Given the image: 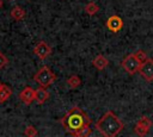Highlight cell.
<instances>
[{
  "instance_id": "cell-1",
  "label": "cell",
  "mask_w": 153,
  "mask_h": 137,
  "mask_svg": "<svg viewBox=\"0 0 153 137\" xmlns=\"http://www.w3.org/2000/svg\"><path fill=\"white\" fill-rule=\"evenodd\" d=\"M59 123L69 135H72L82 126L90 125L92 120L79 106H72L66 112V114L59 119Z\"/></svg>"
},
{
  "instance_id": "cell-2",
  "label": "cell",
  "mask_w": 153,
  "mask_h": 137,
  "mask_svg": "<svg viewBox=\"0 0 153 137\" xmlns=\"http://www.w3.org/2000/svg\"><path fill=\"white\" fill-rule=\"evenodd\" d=\"M123 122L112 111H106L96 122V129L104 137H115L123 130Z\"/></svg>"
},
{
  "instance_id": "cell-3",
  "label": "cell",
  "mask_w": 153,
  "mask_h": 137,
  "mask_svg": "<svg viewBox=\"0 0 153 137\" xmlns=\"http://www.w3.org/2000/svg\"><path fill=\"white\" fill-rule=\"evenodd\" d=\"M33 81L36 83H38L42 87L48 88L49 86H51L55 80H56V75L51 71V69L48 66H43L38 69V71H36V74L33 75Z\"/></svg>"
},
{
  "instance_id": "cell-4",
  "label": "cell",
  "mask_w": 153,
  "mask_h": 137,
  "mask_svg": "<svg viewBox=\"0 0 153 137\" xmlns=\"http://www.w3.org/2000/svg\"><path fill=\"white\" fill-rule=\"evenodd\" d=\"M140 64H141V62L135 57L134 54L127 55V56L122 60V62H121L122 68H123L129 75H134L135 73H137V71H139V68H140Z\"/></svg>"
},
{
  "instance_id": "cell-5",
  "label": "cell",
  "mask_w": 153,
  "mask_h": 137,
  "mask_svg": "<svg viewBox=\"0 0 153 137\" xmlns=\"http://www.w3.org/2000/svg\"><path fill=\"white\" fill-rule=\"evenodd\" d=\"M139 73H140V75H141L147 82L153 81V60L147 57V58L140 64Z\"/></svg>"
},
{
  "instance_id": "cell-6",
  "label": "cell",
  "mask_w": 153,
  "mask_h": 137,
  "mask_svg": "<svg viewBox=\"0 0 153 137\" xmlns=\"http://www.w3.org/2000/svg\"><path fill=\"white\" fill-rule=\"evenodd\" d=\"M151 126H152V120H151L148 117L142 116V117L136 122L135 127H134V131H135V133H136L137 136H145V135L149 131Z\"/></svg>"
},
{
  "instance_id": "cell-7",
  "label": "cell",
  "mask_w": 153,
  "mask_h": 137,
  "mask_svg": "<svg viewBox=\"0 0 153 137\" xmlns=\"http://www.w3.org/2000/svg\"><path fill=\"white\" fill-rule=\"evenodd\" d=\"M33 54L39 60H45L51 54V46L45 41H39L33 48Z\"/></svg>"
},
{
  "instance_id": "cell-8",
  "label": "cell",
  "mask_w": 153,
  "mask_h": 137,
  "mask_svg": "<svg viewBox=\"0 0 153 137\" xmlns=\"http://www.w3.org/2000/svg\"><path fill=\"white\" fill-rule=\"evenodd\" d=\"M105 25H106V27H108L111 32L117 33V32L123 27V20H122L121 17L114 14V15H110V17L108 18Z\"/></svg>"
},
{
  "instance_id": "cell-9",
  "label": "cell",
  "mask_w": 153,
  "mask_h": 137,
  "mask_svg": "<svg viewBox=\"0 0 153 137\" xmlns=\"http://www.w3.org/2000/svg\"><path fill=\"white\" fill-rule=\"evenodd\" d=\"M19 99L25 105H30L32 101H35V89L30 86L24 87L19 93Z\"/></svg>"
},
{
  "instance_id": "cell-10",
  "label": "cell",
  "mask_w": 153,
  "mask_h": 137,
  "mask_svg": "<svg viewBox=\"0 0 153 137\" xmlns=\"http://www.w3.org/2000/svg\"><path fill=\"white\" fill-rule=\"evenodd\" d=\"M49 98V92L45 87L39 86L37 89H35V101L38 105H43Z\"/></svg>"
},
{
  "instance_id": "cell-11",
  "label": "cell",
  "mask_w": 153,
  "mask_h": 137,
  "mask_svg": "<svg viewBox=\"0 0 153 137\" xmlns=\"http://www.w3.org/2000/svg\"><path fill=\"white\" fill-rule=\"evenodd\" d=\"M108 64H109V60H108L104 55H102V54L97 55V56L92 60V66H93L96 69H98V70L105 69V68L108 67Z\"/></svg>"
},
{
  "instance_id": "cell-12",
  "label": "cell",
  "mask_w": 153,
  "mask_h": 137,
  "mask_svg": "<svg viewBox=\"0 0 153 137\" xmlns=\"http://www.w3.org/2000/svg\"><path fill=\"white\" fill-rule=\"evenodd\" d=\"M10 15H11L12 19H14L16 21H19V20H23V19H24V17H25V11H24L23 7L16 5V6L11 10Z\"/></svg>"
},
{
  "instance_id": "cell-13",
  "label": "cell",
  "mask_w": 153,
  "mask_h": 137,
  "mask_svg": "<svg viewBox=\"0 0 153 137\" xmlns=\"http://www.w3.org/2000/svg\"><path fill=\"white\" fill-rule=\"evenodd\" d=\"M11 94H12V89L7 85H4L2 83V86L0 88V104L5 102L11 96Z\"/></svg>"
},
{
  "instance_id": "cell-14",
  "label": "cell",
  "mask_w": 153,
  "mask_h": 137,
  "mask_svg": "<svg viewBox=\"0 0 153 137\" xmlns=\"http://www.w3.org/2000/svg\"><path fill=\"white\" fill-rule=\"evenodd\" d=\"M84 11H85L88 15H94V14L99 11V6H98L94 1H90V2H87V4L85 5Z\"/></svg>"
},
{
  "instance_id": "cell-15",
  "label": "cell",
  "mask_w": 153,
  "mask_h": 137,
  "mask_svg": "<svg viewBox=\"0 0 153 137\" xmlns=\"http://www.w3.org/2000/svg\"><path fill=\"white\" fill-rule=\"evenodd\" d=\"M91 132H92V130H91L90 125H85L81 129H79L76 132L72 133L71 136H74V137H87V136L91 135Z\"/></svg>"
},
{
  "instance_id": "cell-16",
  "label": "cell",
  "mask_w": 153,
  "mask_h": 137,
  "mask_svg": "<svg viewBox=\"0 0 153 137\" xmlns=\"http://www.w3.org/2000/svg\"><path fill=\"white\" fill-rule=\"evenodd\" d=\"M67 85L71 88H76V87H79L81 85V79L78 75H71L67 79Z\"/></svg>"
},
{
  "instance_id": "cell-17",
  "label": "cell",
  "mask_w": 153,
  "mask_h": 137,
  "mask_svg": "<svg viewBox=\"0 0 153 137\" xmlns=\"http://www.w3.org/2000/svg\"><path fill=\"white\" fill-rule=\"evenodd\" d=\"M24 135L26 137H35V136H37V129L33 125H27L24 130Z\"/></svg>"
},
{
  "instance_id": "cell-18",
  "label": "cell",
  "mask_w": 153,
  "mask_h": 137,
  "mask_svg": "<svg viewBox=\"0 0 153 137\" xmlns=\"http://www.w3.org/2000/svg\"><path fill=\"white\" fill-rule=\"evenodd\" d=\"M133 54L135 55V57H136L141 63L147 58V55H146V52H145L143 50H136V51H135V52H133Z\"/></svg>"
},
{
  "instance_id": "cell-19",
  "label": "cell",
  "mask_w": 153,
  "mask_h": 137,
  "mask_svg": "<svg viewBox=\"0 0 153 137\" xmlns=\"http://www.w3.org/2000/svg\"><path fill=\"white\" fill-rule=\"evenodd\" d=\"M7 64H8V58H7V56H6L4 52L0 51V69L5 68Z\"/></svg>"
},
{
  "instance_id": "cell-20",
  "label": "cell",
  "mask_w": 153,
  "mask_h": 137,
  "mask_svg": "<svg viewBox=\"0 0 153 137\" xmlns=\"http://www.w3.org/2000/svg\"><path fill=\"white\" fill-rule=\"evenodd\" d=\"M2 7V0H0V8Z\"/></svg>"
},
{
  "instance_id": "cell-21",
  "label": "cell",
  "mask_w": 153,
  "mask_h": 137,
  "mask_svg": "<svg viewBox=\"0 0 153 137\" xmlns=\"http://www.w3.org/2000/svg\"><path fill=\"white\" fill-rule=\"evenodd\" d=\"M1 86H2V83H1V81H0V88H1Z\"/></svg>"
}]
</instances>
